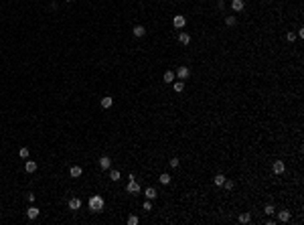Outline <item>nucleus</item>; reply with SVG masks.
Segmentation results:
<instances>
[{
	"label": "nucleus",
	"instance_id": "nucleus-1",
	"mask_svg": "<svg viewBox=\"0 0 304 225\" xmlns=\"http://www.w3.org/2000/svg\"><path fill=\"white\" fill-rule=\"evenodd\" d=\"M103 205H106V201H103V197H99V195H93V197H89V209H91L93 213H99V211L103 209Z\"/></svg>",
	"mask_w": 304,
	"mask_h": 225
},
{
	"label": "nucleus",
	"instance_id": "nucleus-2",
	"mask_svg": "<svg viewBox=\"0 0 304 225\" xmlns=\"http://www.w3.org/2000/svg\"><path fill=\"white\" fill-rule=\"evenodd\" d=\"M174 75H176V77L180 79V81H184V79H187L188 75H191V69H188L187 65H180V67L176 69V73H174Z\"/></svg>",
	"mask_w": 304,
	"mask_h": 225
},
{
	"label": "nucleus",
	"instance_id": "nucleus-3",
	"mask_svg": "<svg viewBox=\"0 0 304 225\" xmlns=\"http://www.w3.org/2000/svg\"><path fill=\"white\" fill-rule=\"evenodd\" d=\"M172 25H174V29H183L184 25H187V18H184L183 14H179V16H174L172 18Z\"/></svg>",
	"mask_w": 304,
	"mask_h": 225
},
{
	"label": "nucleus",
	"instance_id": "nucleus-4",
	"mask_svg": "<svg viewBox=\"0 0 304 225\" xmlns=\"http://www.w3.org/2000/svg\"><path fill=\"white\" fill-rule=\"evenodd\" d=\"M272 171H274V175H282V172L286 171V164H284L282 160H276L274 167H272Z\"/></svg>",
	"mask_w": 304,
	"mask_h": 225
},
{
	"label": "nucleus",
	"instance_id": "nucleus-5",
	"mask_svg": "<svg viewBox=\"0 0 304 225\" xmlns=\"http://www.w3.org/2000/svg\"><path fill=\"white\" fill-rule=\"evenodd\" d=\"M126 191H128V193H140V185L132 179V181L128 183V187H126Z\"/></svg>",
	"mask_w": 304,
	"mask_h": 225
},
{
	"label": "nucleus",
	"instance_id": "nucleus-6",
	"mask_svg": "<svg viewBox=\"0 0 304 225\" xmlns=\"http://www.w3.org/2000/svg\"><path fill=\"white\" fill-rule=\"evenodd\" d=\"M39 213H41V211L37 209L34 205H30L29 209H26V217H29V219H37V217H39Z\"/></svg>",
	"mask_w": 304,
	"mask_h": 225
},
{
	"label": "nucleus",
	"instance_id": "nucleus-7",
	"mask_svg": "<svg viewBox=\"0 0 304 225\" xmlns=\"http://www.w3.org/2000/svg\"><path fill=\"white\" fill-rule=\"evenodd\" d=\"M97 162H99V167L103 168V171H107V168L111 167V158H110V156H101Z\"/></svg>",
	"mask_w": 304,
	"mask_h": 225
},
{
	"label": "nucleus",
	"instance_id": "nucleus-8",
	"mask_svg": "<svg viewBox=\"0 0 304 225\" xmlns=\"http://www.w3.org/2000/svg\"><path fill=\"white\" fill-rule=\"evenodd\" d=\"M69 209H71V211H77V209H81V201H79L77 197H73V199H69Z\"/></svg>",
	"mask_w": 304,
	"mask_h": 225
},
{
	"label": "nucleus",
	"instance_id": "nucleus-9",
	"mask_svg": "<svg viewBox=\"0 0 304 225\" xmlns=\"http://www.w3.org/2000/svg\"><path fill=\"white\" fill-rule=\"evenodd\" d=\"M243 6H245V2H243V0H231V8L235 10V12H241Z\"/></svg>",
	"mask_w": 304,
	"mask_h": 225
},
{
	"label": "nucleus",
	"instance_id": "nucleus-10",
	"mask_svg": "<svg viewBox=\"0 0 304 225\" xmlns=\"http://www.w3.org/2000/svg\"><path fill=\"white\" fill-rule=\"evenodd\" d=\"M132 34L140 39V37H144V34H146V29H144L142 25H136V26H134V30H132Z\"/></svg>",
	"mask_w": 304,
	"mask_h": 225
},
{
	"label": "nucleus",
	"instance_id": "nucleus-11",
	"mask_svg": "<svg viewBox=\"0 0 304 225\" xmlns=\"http://www.w3.org/2000/svg\"><path fill=\"white\" fill-rule=\"evenodd\" d=\"M81 172H83L81 167H71V168H69V175H71L73 179H79V176H81Z\"/></svg>",
	"mask_w": 304,
	"mask_h": 225
},
{
	"label": "nucleus",
	"instance_id": "nucleus-12",
	"mask_svg": "<svg viewBox=\"0 0 304 225\" xmlns=\"http://www.w3.org/2000/svg\"><path fill=\"white\" fill-rule=\"evenodd\" d=\"M179 43L180 45H188L191 43V34L188 33H179Z\"/></svg>",
	"mask_w": 304,
	"mask_h": 225
},
{
	"label": "nucleus",
	"instance_id": "nucleus-13",
	"mask_svg": "<svg viewBox=\"0 0 304 225\" xmlns=\"http://www.w3.org/2000/svg\"><path fill=\"white\" fill-rule=\"evenodd\" d=\"M225 179H227V176L219 172V175H215V179H213V183H215L217 187H223V183H225Z\"/></svg>",
	"mask_w": 304,
	"mask_h": 225
},
{
	"label": "nucleus",
	"instance_id": "nucleus-14",
	"mask_svg": "<svg viewBox=\"0 0 304 225\" xmlns=\"http://www.w3.org/2000/svg\"><path fill=\"white\" fill-rule=\"evenodd\" d=\"M278 221H282V223L290 221V211H280V213H278Z\"/></svg>",
	"mask_w": 304,
	"mask_h": 225
},
{
	"label": "nucleus",
	"instance_id": "nucleus-15",
	"mask_svg": "<svg viewBox=\"0 0 304 225\" xmlns=\"http://www.w3.org/2000/svg\"><path fill=\"white\" fill-rule=\"evenodd\" d=\"M172 89H174L176 93H180V91L184 89V81H180V79H179V81H172Z\"/></svg>",
	"mask_w": 304,
	"mask_h": 225
},
{
	"label": "nucleus",
	"instance_id": "nucleus-16",
	"mask_svg": "<svg viewBox=\"0 0 304 225\" xmlns=\"http://www.w3.org/2000/svg\"><path fill=\"white\" fill-rule=\"evenodd\" d=\"M158 181H160V183H162V185H168V183H170V181H172V176H170V175H168V172H162V175H160V176H158Z\"/></svg>",
	"mask_w": 304,
	"mask_h": 225
},
{
	"label": "nucleus",
	"instance_id": "nucleus-17",
	"mask_svg": "<svg viewBox=\"0 0 304 225\" xmlns=\"http://www.w3.org/2000/svg\"><path fill=\"white\" fill-rule=\"evenodd\" d=\"M24 171H26V172H34V171H37V162L26 160V164H24Z\"/></svg>",
	"mask_w": 304,
	"mask_h": 225
},
{
	"label": "nucleus",
	"instance_id": "nucleus-18",
	"mask_svg": "<svg viewBox=\"0 0 304 225\" xmlns=\"http://www.w3.org/2000/svg\"><path fill=\"white\" fill-rule=\"evenodd\" d=\"M174 77H176V75H174V71H166V73H164V83H172Z\"/></svg>",
	"mask_w": 304,
	"mask_h": 225
},
{
	"label": "nucleus",
	"instance_id": "nucleus-19",
	"mask_svg": "<svg viewBox=\"0 0 304 225\" xmlns=\"http://www.w3.org/2000/svg\"><path fill=\"white\" fill-rule=\"evenodd\" d=\"M114 106V98H101V108H111Z\"/></svg>",
	"mask_w": 304,
	"mask_h": 225
},
{
	"label": "nucleus",
	"instance_id": "nucleus-20",
	"mask_svg": "<svg viewBox=\"0 0 304 225\" xmlns=\"http://www.w3.org/2000/svg\"><path fill=\"white\" fill-rule=\"evenodd\" d=\"M146 199H156V189L154 187H148V189H146Z\"/></svg>",
	"mask_w": 304,
	"mask_h": 225
},
{
	"label": "nucleus",
	"instance_id": "nucleus-21",
	"mask_svg": "<svg viewBox=\"0 0 304 225\" xmlns=\"http://www.w3.org/2000/svg\"><path fill=\"white\" fill-rule=\"evenodd\" d=\"M237 221H239V223H249V221H251V215H249V213H241V215L237 217Z\"/></svg>",
	"mask_w": 304,
	"mask_h": 225
},
{
	"label": "nucleus",
	"instance_id": "nucleus-22",
	"mask_svg": "<svg viewBox=\"0 0 304 225\" xmlns=\"http://www.w3.org/2000/svg\"><path fill=\"white\" fill-rule=\"evenodd\" d=\"M264 213H265V215H274V213H276V207H274V205H270V203H268V205H265V207H264Z\"/></svg>",
	"mask_w": 304,
	"mask_h": 225
},
{
	"label": "nucleus",
	"instance_id": "nucleus-23",
	"mask_svg": "<svg viewBox=\"0 0 304 225\" xmlns=\"http://www.w3.org/2000/svg\"><path fill=\"white\" fill-rule=\"evenodd\" d=\"M235 22H237L235 16H225V25L227 26H235Z\"/></svg>",
	"mask_w": 304,
	"mask_h": 225
},
{
	"label": "nucleus",
	"instance_id": "nucleus-24",
	"mask_svg": "<svg viewBox=\"0 0 304 225\" xmlns=\"http://www.w3.org/2000/svg\"><path fill=\"white\" fill-rule=\"evenodd\" d=\"M110 179H111L114 183L120 181V171H111V172H110Z\"/></svg>",
	"mask_w": 304,
	"mask_h": 225
},
{
	"label": "nucleus",
	"instance_id": "nucleus-25",
	"mask_svg": "<svg viewBox=\"0 0 304 225\" xmlns=\"http://www.w3.org/2000/svg\"><path fill=\"white\" fill-rule=\"evenodd\" d=\"M223 187H225L227 191H233V187H235V183H233V181H227V179H225V183H223Z\"/></svg>",
	"mask_w": 304,
	"mask_h": 225
},
{
	"label": "nucleus",
	"instance_id": "nucleus-26",
	"mask_svg": "<svg viewBox=\"0 0 304 225\" xmlns=\"http://www.w3.org/2000/svg\"><path fill=\"white\" fill-rule=\"evenodd\" d=\"M138 221H140V219H138L136 215H130V217H128V225H138Z\"/></svg>",
	"mask_w": 304,
	"mask_h": 225
},
{
	"label": "nucleus",
	"instance_id": "nucleus-27",
	"mask_svg": "<svg viewBox=\"0 0 304 225\" xmlns=\"http://www.w3.org/2000/svg\"><path fill=\"white\" fill-rule=\"evenodd\" d=\"M18 156L20 158H29V148H20V150H18Z\"/></svg>",
	"mask_w": 304,
	"mask_h": 225
},
{
	"label": "nucleus",
	"instance_id": "nucleus-28",
	"mask_svg": "<svg viewBox=\"0 0 304 225\" xmlns=\"http://www.w3.org/2000/svg\"><path fill=\"white\" fill-rule=\"evenodd\" d=\"M168 164H170L172 168H179V164H180V162H179V158L174 156V158H170V162H168Z\"/></svg>",
	"mask_w": 304,
	"mask_h": 225
},
{
	"label": "nucleus",
	"instance_id": "nucleus-29",
	"mask_svg": "<svg viewBox=\"0 0 304 225\" xmlns=\"http://www.w3.org/2000/svg\"><path fill=\"white\" fill-rule=\"evenodd\" d=\"M152 209V203H150V199H146L144 201V211H150Z\"/></svg>",
	"mask_w": 304,
	"mask_h": 225
},
{
	"label": "nucleus",
	"instance_id": "nucleus-30",
	"mask_svg": "<svg viewBox=\"0 0 304 225\" xmlns=\"http://www.w3.org/2000/svg\"><path fill=\"white\" fill-rule=\"evenodd\" d=\"M286 39H288L290 43H294V41H296V34L294 33H288V34H286Z\"/></svg>",
	"mask_w": 304,
	"mask_h": 225
},
{
	"label": "nucleus",
	"instance_id": "nucleus-31",
	"mask_svg": "<svg viewBox=\"0 0 304 225\" xmlns=\"http://www.w3.org/2000/svg\"><path fill=\"white\" fill-rule=\"evenodd\" d=\"M26 199H29V203H34V199H37V195H33V193H29V197H26Z\"/></svg>",
	"mask_w": 304,
	"mask_h": 225
},
{
	"label": "nucleus",
	"instance_id": "nucleus-32",
	"mask_svg": "<svg viewBox=\"0 0 304 225\" xmlns=\"http://www.w3.org/2000/svg\"><path fill=\"white\" fill-rule=\"evenodd\" d=\"M65 2H73V0H65Z\"/></svg>",
	"mask_w": 304,
	"mask_h": 225
}]
</instances>
